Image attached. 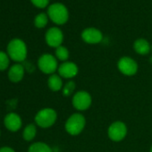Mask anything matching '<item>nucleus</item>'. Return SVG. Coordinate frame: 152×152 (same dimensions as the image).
I'll return each mask as SVG.
<instances>
[{
	"label": "nucleus",
	"mask_w": 152,
	"mask_h": 152,
	"mask_svg": "<svg viewBox=\"0 0 152 152\" xmlns=\"http://www.w3.org/2000/svg\"><path fill=\"white\" fill-rule=\"evenodd\" d=\"M151 50H152V46H151Z\"/></svg>",
	"instance_id": "nucleus-25"
},
{
	"label": "nucleus",
	"mask_w": 152,
	"mask_h": 152,
	"mask_svg": "<svg viewBox=\"0 0 152 152\" xmlns=\"http://www.w3.org/2000/svg\"><path fill=\"white\" fill-rule=\"evenodd\" d=\"M28 152H52V148L45 142H35L31 144Z\"/></svg>",
	"instance_id": "nucleus-16"
},
{
	"label": "nucleus",
	"mask_w": 152,
	"mask_h": 152,
	"mask_svg": "<svg viewBox=\"0 0 152 152\" xmlns=\"http://www.w3.org/2000/svg\"><path fill=\"white\" fill-rule=\"evenodd\" d=\"M76 88V84L73 81H68L62 89V93L64 97H70L73 94Z\"/></svg>",
	"instance_id": "nucleus-20"
},
{
	"label": "nucleus",
	"mask_w": 152,
	"mask_h": 152,
	"mask_svg": "<svg viewBox=\"0 0 152 152\" xmlns=\"http://www.w3.org/2000/svg\"><path fill=\"white\" fill-rule=\"evenodd\" d=\"M24 75V67L20 64H14L8 72V78L13 83H19L23 80Z\"/></svg>",
	"instance_id": "nucleus-13"
},
{
	"label": "nucleus",
	"mask_w": 152,
	"mask_h": 152,
	"mask_svg": "<svg viewBox=\"0 0 152 152\" xmlns=\"http://www.w3.org/2000/svg\"><path fill=\"white\" fill-rule=\"evenodd\" d=\"M7 53L12 60L15 62H23L27 56V46L23 40L14 39L7 46Z\"/></svg>",
	"instance_id": "nucleus-3"
},
{
	"label": "nucleus",
	"mask_w": 152,
	"mask_h": 152,
	"mask_svg": "<svg viewBox=\"0 0 152 152\" xmlns=\"http://www.w3.org/2000/svg\"><path fill=\"white\" fill-rule=\"evenodd\" d=\"M72 104L78 111H85L89 109L92 104V98L86 91H80L75 92L72 96Z\"/></svg>",
	"instance_id": "nucleus-5"
},
{
	"label": "nucleus",
	"mask_w": 152,
	"mask_h": 152,
	"mask_svg": "<svg viewBox=\"0 0 152 152\" xmlns=\"http://www.w3.org/2000/svg\"><path fill=\"white\" fill-rule=\"evenodd\" d=\"M0 152H15V151L9 147H3L0 148Z\"/></svg>",
	"instance_id": "nucleus-23"
},
{
	"label": "nucleus",
	"mask_w": 152,
	"mask_h": 152,
	"mask_svg": "<svg viewBox=\"0 0 152 152\" xmlns=\"http://www.w3.org/2000/svg\"><path fill=\"white\" fill-rule=\"evenodd\" d=\"M45 39L49 47L56 48L62 46V43L64 41L63 31L57 27H51L47 31Z\"/></svg>",
	"instance_id": "nucleus-9"
},
{
	"label": "nucleus",
	"mask_w": 152,
	"mask_h": 152,
	"mask_svg": "<svg viewBox=\"0 0 152 152\" xmlns=\"http://www.w3.org/2000/svg\"><path fill=\"white\" fill-rule=\"evenodd\" d=\"M31 1L38 8H45L49 4V0H31Z\"/></svg>",
	"instance_id": "nucleus-22"
},
{
	"label": "nucleus",
	"mask_w": 152,
	"mask_h": 152,
	"mask_svg": "<svg viewBox=\"0 0 152 152\" xmlns=\"http://www.w3.org/2000/svg\"><path fill=\"white\" fill-rule=\"evenodd\" d=\"M48 15L47 14H44V13H40L39 14L35 19H34V25L39 28V29H41V28H44L47 24H48Z\"/></svg>",
	"instance_id": "nucleus-19"
},
{
	"label": "nucleus",
	"mask_w": 152,
	"mask_h": 152,
	"mask_svg": "<svg viewBox=\"0 0 152 152\" xmlns=\"http://www.w3.org/2000/svg\"><path fill=\"white\" fill-rule=\"evenodd\" d=\"M149 152H152V145H151V147H150V149H149Z\"/></svg>",
	"instance_id": "nucleus-24"
},
{
	"label": "nucleus",
	"mask_w": 152,
	"mask_h": 152,
	"mask_svg": "<svg viewBox=\"0 0 152 152\" xmlns=\"http://www.w3.org/2000/svg\"><path fill=\"white\" fill-rule=\"evenodd\" d=\"M9 58L10 57L7 54L0 51V71H4L8 67L9 63H10Z\"/></svg>",
	"instance_id": "nucleus-21"
},
{
	"label": "nucleus",
	"mask_w": 152,
	"mask_h": 152,
	"mask_svg": "<svg viewBox=\"0 0 152 152\" xmlns=\"http://www.w3.org/2000/svg\"><path fill=\"white\" fill-rule=\"evenodd\" d=\"M36 133H37V128H36L35 124H28L24 128L23 133V139L25 140L31 141V140H32L35 138Z\"/></svg>",
	"instance_id": "nucleus-17"
},
{
	"label": "nucleus",
	"mask_w": 152,
	"mask_h": 152,
	"mask_svg": "<svg viewBox=\"0 0 152 152\" xmlns=\"http://www.w3.org/2000/svg\"><path fill=\"white\" fill-rule=\"evenodd\" d=\"M5 126L11 132H17L22 127V119L15 113H9L4 120Z\"/></svg>",
	"instance_id": "nucleus-12"
},
{
	"label": "nucleus",
	"mask_w": 152,
	"mask_h": 152,
	"mask_svg": "<svg viewBox=\"0 0 152 152\" xmlns=\"http://www.w3.org/2000/svg\"><path fill=\"white\" fill-rule=\"evenodd\" d=\"M133 49L137 54L140 56H146L151 51V46L147 39H138L133 43Z\"/></svg>",
	"instance_id": "nucleus-14"
},
{
	"label": "nucleus",
	"mask_w": 152,
	"mask_h": 152,
	"mask_svg": "<svg viewBox=\"0 0 152 152\" xmlns=\"http://www.w3.org/2000/svg\"><path fill=\"white\" fill-rule=\"evenodd\" d=\"M57 119V114L53 108H43L35 115V123L41 128H49L55 124Z\"/></svg>",
	"instance_id": "nucleus-4"
},
{
	"label": "nucleus",
	"mask_w": 152,
	"mask_h": 152,
	"mask_svg": "<svg viewBox=\"0 0 152 152\" xmlns=\"http://www.w3.org/2000/svg\"><path fill=\"white\" fill-rule=\"evenodd\" d=\"M119 72L125 76H133L138 72L137 62L130 56H122L117 62Z\"/></svg>",
	"instance_id": "nucleus-8"
},
{
	"label": "nucleus",
	"mask_w": 152,
	"mask_h": 152,
	"mask_svg": "<svg viewBox=\"0 0 152 152\" xmlns=\"http://www.w3.org/2000/svg\"><path fill=\"white\" fill-rule=\"evenodd\" d=\"M127 132H128L127 126L122 121L113 122L107 129L108 138L115 142H119L124 140V138L127 135Z\"/></svg>",
	"instance_id": "nucleus-7"
},
{
	"label": "nucleus",
	"mask_w": 152,
	"mask_h": 152,
	"mask_svg": "<svg viewBox=\"0 0 152 152\" xmlns=\"http://www.w3.org/2000/svg\"><path fill=\"white\" fill-rule=\"evenodd\" d=\"M0 134H1V133H0Z\"/></svg>",
	"instance_id": "nucleus-26"
},
{
	"label": "nucleus",
	"mask_w": 152,
	"mask_h": 152,
	"mask_svg": "<svg viewBox=\"0 0 152 152\" xmlns=\"http://www.w3.org/2000/svg\"><path fill=\"white\" fill-rule=\"evenodd\" d=\"M86 126V118L81 113H74L71 115L65 122L64 129L66 132L72 136L79 135L83 132Z\"/></svg>",
	"instance_id": "nucleus-1"
},
{
	"label": "nucleus",
	"mask_w": 152,
	"mask_h": 152,
	"mask_svg": "<svg viewBox=\"0 0 152 152\" xmlns=\"http://www.w3.org/2000/svg\"><path fill=\"white\" fill-rule=\"evenodd\" d=\"M48 18L57 25H63L69 19V12L67 7L62 3H54L48 7Z\"/></svg>",
	"instance_id": "nucleus-2"
},
{
	"label": "nucleus",
	"mask_w": 152,
	"mask_h": 152,
	"mask_svg": "<svg viewBox=\"0 0 152 152\" xmlns=\"http://www.w3.org/2000/svg\"><path fill=\"white\" fill-rule=\"evenodd\" d=\"M56 57L57 60L64 62H66L70 56V53L69 50L67 49V48L64 47V46H60L58 48H56Z\"/></svg>",
	"instance_id": "nucleus-18"
},
{
	"label": "nucleus",
	"mask_w": 152,
	"mask_h": 152,
	"mask_svg": "<svg viewBox=\"0 0 152 152\" xmlns=\"http://www.w3.org/2000/svg\"><path fill=\"white\" fill-rule=\"evenodd\" d=\"M58 74L61 76L62 78L64 79H72L79 72V68L78 65L73 62H64L62 63L57 69Z\"/></svg>",
	"instance_id": "nucleus-10"
},
{
	"label": "nucleus",
	"mask_w": 152,
	"mask_h": 152,
	"mask_svg": "<svg viewBox=\"0 0 152 152\" xmlns=\"http://www.w3.org/2000/svg\"><path fill=\"white\" fill-rule=\"evenodd\" d=\"M82 39L85 43L88 44H99L103 39V34L99 29L90 27L83 31Z\"/></svg>",
	"instance_id": "nucleus-11"
},
{
	"label": "nucleus",
	"mask_w": 152,
	"mask_h": 152,
	"mask_svg": "<svg viewBox=\"0 0 152 152\" xmlns=\"http://www.w3.org/2000/svg\"><path fill=\"white\" fill-rule=\"evenodd\" d=\"M63 78L59 74L53 73L51 74L48 80V86L52 91H62L64 87V83H63Z\"/></svg>",
	"instance_id": "nucleus-15"
},
{
	"label": "nucleus",
	"mask_w": 152,
	"mask_h": 152,
	"mask_svg": "<svg viewBox=\"0 0 152 152\" xmlns=\"http://www.w3.org/2000/svg\"><path fill=\"white\" fill-rule=\"evenodd\" d=\"M39 70L46 74H53L58 69V63L56 56L51 54H43L38 60Z\"/></svg>",
	"instance_id": "nucleus-6"
}]
</instances>
